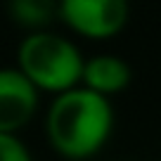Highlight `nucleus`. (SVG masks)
I'll use <instances>...</instances> for the list:
<instances>
[{"mask_svg":"<svg viewBox=\"0 0 161 161\" xmlns=\"http://www.w3.org/2000/svg\"><path fill=\"white\" fill-rule=\"evenodd\" d=\"M0 161H31V156L19 137L0 133Z\"/></svg>","mask_w":161,"mask_h":161,"instance_id":"nucleus-7","label":"nucleus"},{"mask_svg":"<svg viewBox=\"0 0 161 161\" xmlns=\"http://www.w3.org/2000/svg\"><path fill=\"white\" fill-rule=\"evenodd\" d=\"M83 83L88 90L107 97L109 92H119L130 83V66L121 57L97 55L83 64Z\"/></svg>","mask_w":161,"mask_h":161,"instance_id":"nucleus-5","label":"nucleus"},{"mask_svg":"<svg viewBox=\"0 0 161 161\" xmlns=\"http://www.w3.org/2000/svg\"><path fill=\"white\" fill-rule=\"evenodd\" d=\"M114 123L111 104L107 97L71 88L57 95L47 111V137L62 156L86 159L107 142Z\"/></svg>","mask_w":161,"mask_h":161,"instance_id":"nucleus-1","label":"nucleus"},{"mask_svg":"<svg viewBox=\"0 0 161 161\" xmlns=\"http://www.w3.org/2000/svg\"><path fill=\"white\" fill-rule=\"evenodd\" d=\"M7 10L17 24L26 26V29H43L52 21L59 7H55L50 0H14L10 3Z\"/></svg>","mask_w":161,"mask_h":161,"instance_id":"nucleus-6","label":"nucleus"},{"mask_svg":"<svg viewBox=\"0 0 161 161\" xmlns=\"http://www.w3.org/2000/svg\"><path fill=\"white\" fill-rule=\"evenodd\" d=\"M83 64L78 47L71 40L50 31H33L19 45V71L38 90L66 92L83 76Z\"/></svg>","mask_w":161,"mask_h":161,"instance_id":"nucleus-2","label":"nucleus"},{"mask_svg":"<svg viewBox=\"0 0 161 161\" xmlns=\"http://www.w3.org/2000/svg\"><path fill=\"white\" fill-rule=\"evenodd\" d=\"M59 17L83 36L109 38L126 26L128 5L123 0H64Z\"/></svg>","mask_w":161,"mask_h":161,"instance_id":"nucleus-3","label":"nucleus"},{"mask_svg":"<svg viewBox=\"0 0 161 161\" xmlns=\"http://www.w3.org/2000/svg\"><path fill=\"white\" fill-rule=\"evenodd\" d=\"M38 90L19 69H0V133L12 135L33 116Z\"/></svg>","mask_w":161,"mask_h":161,"instance_id":"nucleus-4","label":"nucleus"}]
</instances>
